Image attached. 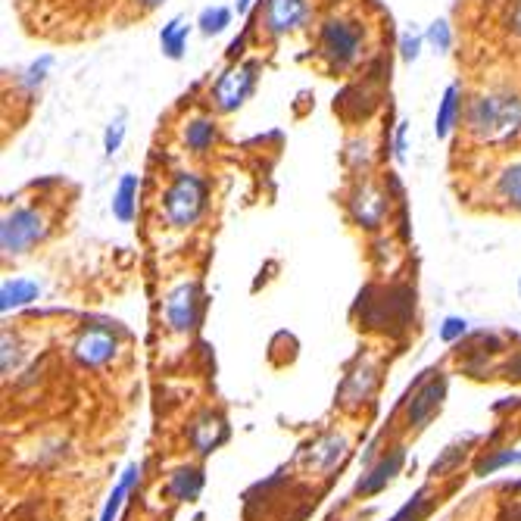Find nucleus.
I'll list each match as a JSON object with an SVG mask.
<instances>
[{
    "label": "nucleus",
    "mask_w": 521,
    "mask_h": 521,
    "mask_svg": "<svg viewBox=\"0 0 521 521\" xmlns=\"http://www.w3.org/2000/svg\"><path fill=\"white\" fill-rule=\"evenodd\" d=\"M200 316H203V291H200L197 281H185V284H178L175 291H169L166 322L172 331L191 334L200 325Z\"/></svg>",
    "instance_id": "5"
},
{
    "label": "nucleus",
    "mask_w": 521,
    "mask_h": 521,
    "mask_svg": "<svg viewBox=\"0 0 521 521\" xmlns=\"http://www.w3.org/2000/svg\"><path fill=\"white\" fill-rule=\"evenodd\" d=\"M185 141L191 150L203 153V150H210L216 144V125L210 119H194L188 125V132H185Z\"/></svg>",
    "instance_id": "22"
},
{
    "label": "nucleus",
    "mask_w": 521,
    "mask_h": 521,
    "mask_svg": "<svg viewBox=\"0 0 521 521\" xmlns=\"http://www.w3.org/2000/svg\"><path fill=\"white\" fill-rule=\"evenodd\" d=\"M247 10H250V0H238V13L244 16Z\"/></svg>",
    "instance_id": "34"
},
{
    "label": "nucleus",
    "mask_w": 521,
    "mask_h": 521,
    "mask_svg": "<svg viewBox=\"0 0 521 521\" xmlns=\"http://www.w3.org/2000/svg\"><path fill=\"white\" fill-rule=\"evenodd\" d=\"M203 206H206V185H203V178H197L191 172H181L163 197V213H166L169 225H175V228L194 225L203 213Z\"/></svg>",
    "instance_id": "2"
},
{
    "label": "nucleus",
    "mask_w": 521,
    "mask_h": 521,
    "mask_svg": "<svg viewBox=\"0 0 521 521\" xmlns=\"http://www.w3.org/2000/svg\"><path fill=\"white\" fill-rule=\"evenodd\" d=\"M465 331H468V322L459 319V316H450V319H444V325H440V341L456 344V341H462V337H465Z\"/></svg>",
    "instance_id": "28"
},
{
    "label": "nucleus",
    "mask_w": 521,
    "mask_h": 521,
    "mask_svg": "<svg viewBox=\"0 0 521 521\" xmlns=\"http://www.w3.org/2000/svg\"><path fill=\"white\" fill-rule=\"evenodd\" d=\"M397 156L400 160L406 156V125H400V132H397Z\"/></svg>",
    "instance_id": "32"
},
{
    "label": "nucleus",
    "mask_w": 521,
    "mask_h": 521,
    "mask_svg": "<svg viewBox=\"0 0 521 521\" xmlns=\"http://www.w3.org/2000/svg\"><path fill=\"white\" fill-rule=\"evenodd\" d=\"M422 35H403V41H400V57L406 60V63H415L419 60V54H422Z\"/></svg>",
    "instance_id": "30"
},
{
    "label": "nucleus",
    "mask_w": 521,
    "mask_h": 521,
    "mask_svg": "<svg viewBox=\"0 0 521 521\" xmlns=\"http://www.w3.org/2000/svg\"><path fill=\"white\" fill-rule=\"evenodd\" d=\"M444 400H447V378L440 372H431V378H422V384L415 387V394L406 403V425L425 428L440 412Z\"/></svg>",
    "instance_id": "6"
},
{
    "label": "nucleus",
    "mask_w": 521,
    "mask_h": 521,
    "mask_svg": "<svg viewBox=\"0 0 521 521\" xmlns=\"http://www.w3.org/2000/svg\"><path fill=\"white\" fill-rule=\"evenodd\" d=\"M38 300V284L29 281V278H13V281H4V288H0V309L10 312V309H19L25 303Z\"/></svg>",
    "instance_id": "17"
},
{
    "label": "nucleus",
    "mask_w": 521,
    "mask_h": 521,
    "mask_svg": "<svg viewBox=\"0 0 521 521\" xmlns=\"http://www.w3.org/2000/svg\"><path fill=\"white\" fill-rule=\"evenodd\" d=\"M521 125V100L509 94L475 97L468 107V128L481 138H500Z\"/></svg>",
    "instance_id": "1"
},
{
    "label": "nucleus",
    "mask_w": 521,
    "mask_h": 521,
    "mask_svg": "<svg viewBox=\"0 0 521 521\" xmlns=\"http://www.w3.org/2000/svg\"><path fill=\"white\" fill-rule=\"evenodd\" d=\"M425 41H428L434 50H440V54H447L450 44H453V32H450V25H447L444 19L431 22V25H428V32H425Z\"/></svg>",
    "instance_id": "27"
},
{
    "label": "nucleus",
    "mask_w": 521,
    "mask_h": 521,
    "mask_svg": "<svg viewBox=\"0 0 521 521\" xmlns=\"http://www.w3.org/2000/svg\"><path fill=\"white\" fill-rule=\"evenodd\" d=\"M138 481H141V465H128L125 472H122V478H119V484L113 487V493H110L107 506H103L100 521H116V515H119V509H122L125 497H128V493H132V487H135Z\"/></svg>",
    "instance_id": "16"
},
{
    "label": "nucleus",
    "mask_w": 521,
    "mask_h": 521,
    "mask_svg": "<svg viewBox=\"0 0 521 521\" xmlns=\"http://www.w3.org/2000/svg\"><path fill=\"white\" fill-rule=\"evenodd\" d=\"M518 294H521V281H518Z\"/></svg>",
    "instance_id": "35"
},
{
    "label": "nucleus",
    "mask_w": 521,
    "mask_h": 521,
    "mask_svg": "<svg viewBox=\"0 0 521 521\" xmlns=\"http://www.w3.org/2000/svg\"><path fill=\"white\" fill-rule=\"evenodd\" d=\"M47 231V219L35 210V206H19V210L4 216V228H0V247L4 256H22L32 250Z\"/></svg>",
    "instance_id": "3"
},
{
    "label": "nucleus",
    "mask_w": 521,
    "mask_h": 521,
    "mask_svg": "<svg viewBox=\"0 0 521 521\" xmlns=\"http://www.w3.org/2000/svg\"><path fill=\"white\" fill-rule=\"evenodd\" d=\"M259 19H263L266 32L272 38H281L309 19V4L306 0H263L259 4Z\"/></svg>",
    "instance_id": "7"
},
{
    "label": "nucleus",
    "mask_w": 521,
    "mask_h": 521,
    "mask_svg": "<svg viewBox=\"0 0 521 521\" xmlns=\"http://www.w3.org/2000/svg\"><path fill=\"white\" fill-rule=\"evenodd\" d=\"M138 4H141L144 10H156L160 4H166V0H138Z\"/></svg>",
    "instance_id": "33"
},
{
    "label": "nucleus",
    "mask_w": 521,
    "mask_h": 521,
    "mask_svg": "<svg viewBox=\"0 0 521 521\" xmlns=\"http://www.w3.org/2000/svg\"><path fill=\"white\" fill-rule=\"evenodd\" d=\"M509 29H512V35H518L521 38V0L512 7V16H509Z\"/></svg>",
    "instance_id": "31"
},
{
    "label": "nucleus",
    "mask_w": 521,
    "mask_h": 521,
    "mask_svg": "<svg viewBox=\"0 0 521 521\" xmlns=\"http://www.w3.org/2000/svg\"><path fill=\"white\" fill-rule=\"evenodd\" d=\"M509 465H521V450H497V453H490L487 459H481L475 465V475L487 478V475L500 472V468H509Z\"/></svg>",
    "instance_id": "23"
},
{
    "label": "nucleus",
    "mask_w": 521,
    "mask_h": 521,
    "mask_svg": "<svg viewBox=\"0 0 521 521\" xmlns=\"http://www.w3.org/2000/svg\"><path fill=\"white\" fill-rule=\"evenodd\" d=\"M472 444V437H465V440H459V444H450L444 453H440V459H434V465H431V475L437 478V475H447V472H453V468L465 459V447Z\"/></svg>",
    "instance_id": "25"
},
{
    "label": "nucleus",
    "mask_w": 521,
    "mask_h": 521,
    "mask_svg": "<svg viewBox=\"0 0 521 521\" xmlns=\"http://www.w3.org/2000/svg\"><path fill=\"white\" fill-rule=\"evenodd\" d=\"M122 141H125V122L116 119V122H110L107 132H103V150H107V153L113 156V153L122 147Z\"/></svg>",
    "instance_id": "29"
},
{
    "label": "nucleus",
    "mask_w": 521,
    "mask_h": 521,
    "mask_svg": "<svg viewBox=\"0 0 521 521\" xmlns=\"http://www.w3.org/2000/svg\"><path fill=\"white\" fill-rule=\"evenodd\" d=\"M384 213H387V203H384V197H381L378 191L366 188V191L356 194V200H353V216H356L362 225H369V228L381 225Z\"/></svg>",
    "instance_id": "15"
},
{
    "label": "nucleus",
    "mask_w": 521,
    "mask_h": 521,
    "mask_svg": "<svg viewBox=\"0 0 521 521\" xmlns=\"http://www.w3.org/2000/svg\"><path fill=\"white\" fill-rule=\"evenodd\" d=\"M188 35H191V25L185 19H172L169 25H163L160 32V47L169 60H181L185 57V47H188Z\"/></svg>",
    "instance_id": "18"
},
{
    "label": "nucleus",
    "mask_w": 521,
    "mask_h": 521,
    "mask_svg": "<svg viewBox=\"0 0 521 521\" xmlns=\"http://www.w3.org/2000/svg\"><path fill=\"white\" fill-rule=\"evenodd\" d=\"M403 465H406V450H403V447H394L390 453H384V456L369 468V472L359 478L356 497H362V500L378 497V493L387 490V484L403 472Z\"/></svg>",
    "instance_id": "10"
},
{
    "label": "nucleus",
    "mask_w": 521,
    "mask_h": 521,
    "mask_svg": "<svg viewBox=\"0 0 521 521\" xmlns=\"http://www.w3.org/2000/svg\"><path fill=\"white\" fill-rule=\"evenodd\" d=\"M197 25H200V32H203L206 38L222 35V32L228 29V25H231V10H228V7H222V4H216V7H206V10L200 13Z\"/></svg>",
    "instance_id": "21"
},
{
    "label": "nucleus",
    "mask_w": 521,
    "mask_h": 521,
    "mask_svg": "<svg viewBox=\"0 0 521 521\" xmlns=\"http://www.w3.org/2000/svg\"><path fill=\"white\" fill-rule=\"evenodd\" d=\"M166 490H169L172 500L191 503V500L200 497V490H203V472H200V468H194V465H181V468H175V472L169 475Z\"/></svg>",
    "instance_id": "13"
},
{
    "label": "nucleus",
    "mask_w": 521,
    "mask_h": 521,
    "mask_svg": "<svg viewBox=\"0 0 521 521\" xmlns=\"http://www.w3.org/2000/svg\"><path fill=\"white\" fill-rule=\"evenodd\" d=\"M253 88H256V69L253 66H238V69L225 72L219 82H216V88H213L216 110L219 113L238 110L241 103L253 94Z\"/></svg>",
    "instance_id": "8"
},
{
    "label": "nucleus",
    "mask_w": 521,
    "mask_h": 521,
    "mask_svg": "<svg viewBox=\"0 0 521 521\" xmlns=\"http://www.w3.org/2000/svg\"><path fill=\"white\" fill-rule=\"evenodd\" d=\"M344 453H347L344 434H325L322 440H316V447H312V459H316L319 472H331V468L344 459Z\"/></svg>",
    "instance_id": "14"
},
{
    "label": "nucleus",
    "mask_w": 521,
    "mask_h": 521,
    "mask_svg": "<svg viewBox=\"0 0 521 521\" xmlns=\"http://www.w3.org/2000/svg\"><path fill=\"white\" fill-rule=\"evenodd\" d=\"M359 44L362 35L356 29V22H344V19H328L322 25V35H319V50L322 57L334 66V69H347L356 54H359Z\"/></svg>",
    "instance_id": "4"
},
{
    "label": "nucleus",
    "mask_w": 521,
    "mask_h": 521,
    "mask_svg": "<svg viewBox=\"0 0 521 521\" xmlns=\"http://www.w3.org/2000/svg\"><path fill=\"white\" fill-rule=\"evenodd\" d=\"M138 178L135 175H122L119 188L113 194V216L119 222H132L135 219V206H138Z\"/></svg>",
    "instance_id": "19"
},
{
    "label": "nucleus",
    "mask_w": 521,
    "mask_h": 521,
    "mask_svg": "<svg viewBox=\"0 0 521 521\" xmlns=\"http://www.w3.org/2000/svg\"><path fill=\"white\" fill-rule=\"evenodd\" d=\"M188 440H191V447L200 456H210V453H216L225 444V440H228V425H225V419H222L219 412L206 409V412H200L197 419L191 422Z\"/></svg>",
    "instance_id": "11"
},
{
    "label": "nucleus",
    "mask_w": 521,
    "mask_h": 521,
    "mask_svg": "<svg viewBox=\"0 0 521 521\" xmlns=\"http://www.w3.org/2000/svg\"><path fill=\"white\" fill-rule=\"evenodd\" d=\"M462 116V100H459V85H450L444 91V100H440V110H437V119H434V132L437 138H447L453 132L456 119Z\"/></svg>",
    "instance_id": "20"
},
{
    "label": "nucleus",
    "mask_w": 521,
    "mask_h": 521,
    "mask_svg": "<svg viewBox=\"0 0 521 521\" xmlns=\"http://www.w3.org/2000/svg\"><path fill=\"white\" fill-rule=\"evenodd\" d=\"M497 188H500V197H503V200H509V203L515 206V210H521V163L509 166V169L500 175Z\"/></svg>",
    "instance_id": "26"
},
{
    "label": "nucleus",
    "mask_w": 521,
    "mask_h": 521,
    "mask_svg": "<svg viewBox=\"0 0 521 521\" xmlns=\"http://www.w3.org/2000/svg\"><path fill=\"white\" fill-rule=\"evenodd\" d=\"M75 359L82 362L85 369H97L103 366V362H110L113 353H116V341H113V334L110 331H103V328H88L78 334V341L72 347Z\"/></svg>",
    "instance_id": "12"
},
{
    "label": "nucleus",
    "mask_w": 521,
    "mask_h": 521,
    "mask_svg": "<svg viewBox=\"0 0 521 521\" xmlns=\"http://www.w3.org/2000/svg\"><path fill=\"white\" fill-rule=\"evenodd\" d=\"M428 509H431V490L422 487L412 500L403 503V509H400L394 518H390V521H422V518L428 515Z\"/></svg>",
    "instance_id": "24"
},
{
    "label": "nucleus",
    "mask_w": 521,
    "mask_h": 521,
    "mask_svg": "<svg viewBox=\"0 0 521 521\" xmlns=\"http://www.w3.org/2000/svg\"><path fill=\"white\" fill-rule=\"evenodd\" d=\"M378 387V366L375 362H356V369L350 375H344L341 387H337V403H341L344 409H359L362 403H369L372 394Z\"/></svg>",
    "instance_id": "9"
}]
</instances>
